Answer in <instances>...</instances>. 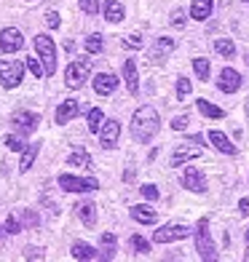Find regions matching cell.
<instances>
[{
    "label": "cell",
    "instance_id": "cell-1",
    "mask_svg": "<svg viewBox=\"0 0 249 262\" xmlns=\"http://www.w3.org/2000/svg\"><path fill=\"white\" fill-rule=\"evenodd\" d=\"M158 128H161V118L156 113V107H150V104L137 107V113L132 118V137L145 145V142H150L158 134Z\"/></svg>",
    "mask_w": 249,
    "mask_h": 262
},
{
    "label": "cell",
    "instance_id": "cell-2",
    "mask_svg": "<svg viewBox=\"0 0 249 262\" xmlns=\"http://www.w3.org/2000/svg\"><path fill=\"white\" fill-rule=\"evenodd\" d=\"M35 51H38L40 62H43L46 75H54L56 73V46H54V38H49L46 32L35 35Z\"/></svg>",
    "mask_w": 249,
    "mask_h": 262
},
{
    "label": "cell",
    "instance_id": "cell-3",
    "mask_svg": "<svg viewBox=\"0 0 249 262\" xmlns=\"http://www.w3.org/2000/svg\"><path fill=\"white\" fill-rule=\"evenodd\" d=\"M89 75H91V59L89 56H78L75 62H70L67 73H65V83L70 89H80L83 83L89 80Z\"/></svg>",
    "mask_w": 249,
    "mask_h": 262
},
{
    "label": "cell",
    "instance_id": "cell-4",
    "mask_svg": "<svg viewBox=\"0 0 249 262\" xmlns=\"http://www.w3.org/2000/svg\"><path fill=\"white\" fill-rule=\"evenodd\" d=\"M22 78H25V64L16 62V59H3L0 62V83L6 89H16Z\"/></svg>",
    "mask_w": 249,
    "mask_h": 262
},
{
    "label": "cell",
    "instance_id": "cell-5",
    "mask_svg": "<svg viewBox=\"0 0 249 262\" xmlns=\"http://www.w3.org/2000/svg\"><path fill=\"white\" fill-rule=\"evenodd\" d=\"M59 187L67 190V193H91V190H97L99 182L94 180V177H73V174H59Z\"/></svg>",
    "mask_w": 249,
    "mask_h": 262
},
{
    "label": "cell",
    "instance_id": "cell-6",
    "mask_svg": "<svg viewBox=\"0 0 249 262\" xmlns=\"http://www.w3.org/2000/svg\"><path fill=\"white\" fill-rule=\"evenodd\" d=\"M196 252L201 259H215V241H212V235H209V222L206 220H201L198 222V228H196Z\"/></svg>",
    "mask_w": 249,
    "mask_h": 262
},
{
    "label": "cell",
    "instance_id": "cell-7",
    "mask_svg": "<svg viewBox=\"0 0 249 262\" xmlns=\"http://www.w3.org/2000/svg\"><path fill=\"white\" fill-rule=\"evenodd\" d=\"M191 235V228L182 222H172V225H163L161 230H156V235H153V241L156 244H172V241H182V238Z\"/></svg>",
    "mask_w": 249,
    "mask_h": 262
},
{
    "label": "cell",
    "instance_id": "cell-8",
    "mask_svg": "<svg viewBox=\"0 0 249 262\" xmlns=\"http://www.w3.org/2000/svg\"><path fill=\"white\" fill-rule=\"evenodd\" d=\"M11 123H14V128H16V134H22V137H30L35 128H38V123H40V118L35 115V113H27V110H19V113H14L11 115Z\"/></svg>",
    "mask_w": 249,
    "mask_h": 262
},
{
    "label": "cell",
    "instance_id": "cell-9",
    "mask_svg": "<svg viewBox=\"0 0 249 262\" xmlns=\"http://www.w3.org/2000/svg\"><path fill=\"white\" fill-rule=\"evenodd\" d=\"M182 187H188L191 193H204L206 190V177H204V171L198 169V166H188V169L182 171Z\"/></svg>",
    "mask_w": 249,
    "mask_h": 262
},
{
    "label": "cell",
    "instance_id": "cell-10",
    "mask_svg": "<svg viewBox=\"0 0 249 262\" xmlns=\"http://www.w3.org/2000/svg\"><path fill=\"white\" fill-rule=\"evenodd\" d=\"M118 137H121V123L115 121V118H110V121H105L102 128H99V145L105 150H110L118 145Z\"/></svg>",
    "mask_w": 249,
    "mask_h": 262
},
{
    "label": "cell",
    "instance_id": "cell-11",
    "mask_svg": "<svg viewBox=\"0 0 249 262\" xmlns=\"http://www.w3.org/2000/svg\"><path fill=\"white\" fill-rule=\"evenodd\" d=\"M22 46H25V38H22V32L16 27H6L3 32H0V49H3L6 54L19 51Z\"/></svg>",
    "mask_w": 249,
    "mask_h": 262
},
{
    "label": "cell",
    "instance_id": "cell-12",
    "mask_svg": "<svg viewBox=\"0 0 249 262\" xmlns=\"http://www.w3.org/2000/svg\"><path fill=\"white\" fill-rule=\"evenodd\" d=\"M217 86H220V91H225V94H233V91H239V89H241V75L236 73L233 67H225L222 73H220Z\"/></svg>",
    "mask_w": 249,
    "mask_h": 262
},
{
    "label": "cell",
    "instance_id": "cell-13",
    "mask_svg": "<svg viewBox=\"0 0 249 262\" xmlns=\"http://www.w3.org/2000/svg\"><path fill=\"white\" fill-rule=\"evenodd\" d=\"M78 113H80V102H78V99H65L62 104L56 107V115H54V118H56L59 126H65L67 121H73Z\"/></svg>",
    "mask_w": 249,
    "mask_h": 262
},
{
    "label": "cell",
    "instance_id": "cell-14",
    "mask_svg": "<svg viewBox=\"0 0 249 262\" xmlns=\"http://www.w3.org/2000/svg\"><path fill=\"white\" fill-rule=\"evenodd\" d=\"M115 89H118V78L113 73H99L94 78V91H97L99 97H110Z\"/></svg>",
    "mask_w": 249,
    "mask_h": 262
},
{
    "label": "cell",
    "instance_id": "cell-15",
    "mask_svg": "<svg viewBox=\"0 0 249 262\" xmlns=\"http://www.w3.org/2000/svg\"><path fill=\"white\" fill-rule=\"evenodd\" d=\"M123 80H126L129 94L139 91V75H137V62H134V59H126V62H123Z\"/></svg>",
    "mask_w": 249,
    "mask_h": 262
},
{
    "label": "cell",
    "instance_id": "cell-16",
    "mask_svg": "<svg viewBox=\"0 0 249 262\" xmlns=\"http://www.w3.org/2000/svg\"><path fill=\"white\" fill-rule=\"evenodd\" d=\"M209 142L222 152V156H236V145L222 134V131H209Z\"/></svg>",
    "mask_w": 249,
    "mask_h": 262
},
{
    "label": "cell",
    "instance_id": "cell-17",
    "mask_svg": "<svg viewBox=\"0 0 249 262\" xmlns=\"http://www.w3.org/2000/svg\"><path fill=\"white\" fill-rule=\"evenodd\" d=\"M201 147H191V145H180L174 150V156H172V166H182L185 161H193V158H198L201 156Z\"/></svg>",
    "mask_w": 249,
    "mask_h": 262
},
{
    "label": "cell",
    "instance_id": "cell-18",
    "mask_svg": "<svg viewBox=\"0 0 249 262\" xmlns=\"http://www.w3.org/2000/svg\"><path fill=\"white\" fill-rule=\"evenodd\" d=\"M75 211H78V217L83 220L86 228H94V225H97V206H94L91 201H80V204L75 206Z\"/></svg>",
    "mask_w": 249,
    "mask_h": 262
},
{
    "label": "cell",
    "instance_id": "cell-19",
    "mask_svg": "<svg viewBox=\"0 0 249 262\" xmlns=\"http://www.w3.org/2000/svg\"><path fill=\"white\" fill-rule=\"evenodd\" d=\"M212 11H215V3L212 0H193V6H191V16L196 21H206L212 16Z\"/></svg>",
    "mask_w": 249,
    "mask_h": 262
},
{
    "label": "cell",
    "instance_id": "cell-20",
    "mask_svg": "<svg viewBox=\"0 0 249 262\" xmlns=\"http://www.w3.org/2000/svg\"><path fill=\"white\" fill-rule=\"evenodd\" d=\"M132 220L142 222V225H156L158 222V214L153 211L150 206H132Z\"/></svg>",
    "mask_w": 249,
    "mask_h": 262
},
{
    "label": "cell",
    "instance_id": "cell-21",
    "mask_svg": "<svg viewBox=\"0 0 249 262\" xmlns=\"http://www.w3.org/2000/svg\"><path fill=\"white\" fill-rule=\"evenodd\" d=\"M38 152H40V142H35V145H30V147L22 150V161H19V171H22V174L30 171V166L35 163V158H38Z\"/></svg>",
    "mask_w": 249,
    "mask_h": 262
},
{
    "label": "cell",
    "instance_id": "cell-22",
    "mask_svg": "<svg viewBox=\"0 0 249 262\" xmlns=\"http://www.w3.org/2000/svg\"><path fill=\"white\" fill-rule=\"evenodd\" d=\"M174 51V40L172 38H158L156 40V49H153V62H161L166 54Z\"/></svg>",
    "mask_w": 249,
    "mask_h": 262
},
{
    "label": "cell",
    "instance_id": "cell-23",
    "mask_svg": "<svg viewBox=\"0 0 249 262\" xmlns=\"http://www.w3.org/2000/svg\"><path fill=\"white\" fill-rule=\"evenodd\" d=\"M123 6L121 3H115V0H110L108 6H105V19L110 21V25H118V21H123Z\"/></svg>",
    "mask_w": 249,
    "mask_h": 262
},
{
    "label": "cell",
    "instance_id": "cell-24",
    "mask_svg": "<svg viewBox=\"0 0 249 262\" xmlns=\"http://www.w3.org/2000/svg\"><path fill=\"white\" fill-rule=\"evenodd\" d=\"M73 257H75V259H97L99 252H94V246L83 244V241H75V244H73Z\"/></svg>",
    "mask_w": 249,
    "mask_h": 262
},
{
    "label": "cell",
    "instance_id": "cell-25",
    "mask_svg": "<svg viewBox=\"0 0 249 262\" xmlns=\"http://www.w3.org/2000/svg\"><path fill=\"white\" fill-rule=\"evenodd\" d=\"M196 107H198V113L204 115V118H215V121L225 115V110H220L217 104H212V102H206V99H198V102H196Z\"/></svg>",
    "mask_w": 249,
    "mask_h": 262
},
{
    "label": "cell",
    "instance_id": "cell-26",
    "mask_svg": "<svg viewBox=\"0 0 249 262\" xmlns=\"http://www.w3.org/2000/svg\"><path fill=\"white\" fill-rule=\"evenodd\" d=\"M102 123H105V113L99 110V107H94V110H89V131H91V134H99Z\"/></svg>",
    "mask_w": 249,
    "mask_h": 262
},
{
    "label": "cell",
    "instance_id": "cell-27",
    "mask_svg": "<svg viewBox=\"0 0 249 262\" xmlns=\"http://www.w3.org/2000/svg\"><path fill=\"white\" fill-rule=\"evenodd\" d=\"M215 49H217V54H222L225 59L236 56V46H233L231 38H217V40H215Z\"/></svg>",
    "mask_w": 249,
    "mask_h": 262
},
{
    "label": "cell",
    "instance_id": "cell-28",
    "mask_svg": "<svg viewBox=\"0 0 249 262\" xmlns=\"http://www.w3.org/2000/svg\"><path fill=\"white\" fill-rule=\"evenodd\" d=\"M67 163H70V166H83V169H91V158H89L86 150H75L73 156H70Z\"/></svg>",
    "mask_w": 249,
    "mask_h": 262
},
{
    "label": "cell",
    "instance_id": "cell-29",
    "mask_svg": "<svg viewBox=\"0 0 249 262\" xmlns=\"http://www.w3.org/2000/svg\"><path fill=\"white\" fill-rule=\"evenodd\" d=\"M102 49H105L102 35H89V38H86V51H89V54H99Z\"/></svg>",
    "mask_w": 249,
    "mask_h": 262
},
{
    "label": "cell",
    "instance_id": "cell-30",
    "mask_svg": "<svg viewBox=\"0 0 249 262\" xmlns=\"http://www.w3.org/2000/svg\"><path fill=\"white\" fill-rule=\"evenodd\" d=\"M193 70H196V75H198L201 80H206L209 73H212V67H209L206 59H193Z\"/></svg>",
    "mask_w": 249,
    "mask_h": 262
},
{
    "label": "cell",
    "instance_id": "cell-31",
    "mask_svg": "<svg viewBox=\"0 0 249 262\" xmlns=\"http://www.w3.org/2000/svg\"><path fill=\"white\" fill-rule=\"evenodd\" d=\"M191 91H193V86H191V80H188V78H180V80H177V99H185Z\"/></svg>",
    "mask_w": 249,
    "mask_h": 262
},
{
    "label": "cell",
    "instance_id": "cell-32",
    "mask_svg": "<svg viewBox=\"0 0 249 262\" xmlns=\"http://www.w3.org/2000/svg\"><path fill=\"white\" fill-rule=\"evenodd\" d=\"M6 145H8V150H14V152H22V150H25V142H22V134H19V137H14V134L6 137Z\"/></svg>",
    "mask_w": 249,
    "mask_h": 262
},
{
    "label": "cell",
    "instance_id": "cell-33",
    "mask_svg": "<svg viewBox=\"0 0 249 262\" xmlns=\"http://www.w3.org/2000/svg\"><path fill=\"white\" fill-rule=\"evenodd\" d=\"M132 246L137 249L139 254H148V252H150V244H148L142 235H132Z\"/></svg>",
    "mask_w": 249,
    "mask_h": 262
},
{
    "label": "cell",
    "instance_id": "cell-34",
    "mask_svg": "<svg viewBox=\"0 0 249 262\" xmlns=\"http://www.w3.org/2000/svg\"><path fill=\"white\" fill-rule=\"evenodd\" d=\"M80 8H83V14H99V0H80Z\"/></svg>",
    "mask_w": 249,
    "mask_h": 262
},
{
    "label": "cell",
    "instance_id": "cell-35",
    "mask_svg": "<svg viewBox=\"0 0 249 262\" xmlns=\"http://www.w3.org/2000/svg\"><path fill=\"white\" fill-rule=\"evenodd\" d=\"M99 241H102V246H105V249H108V254H110V252H115V235H113V233H102ZM110 257H113V254H110Z\"/></svg>",
    "mask_w": 249,
    "mask_h": 262
},
{
    "label": "cell",
    "instance_id": "cell-36",
    "mask_svg": "<svg viewBox=\"0 0 249 262\" xmlns=\"http://www.w3.org/2000/svg\"><path fill=\"white\" fill-rule=\"evenodd\" d=\"M27 67H30V73H32L35 78H40V75H46V70L40 67V62H38V59H27Z\"/></svg>",
    "mask_w": 249,
    "mask_h": 262
},
{
    "label": "cell",
    "instance_id": "cell-37",
    "mask_svg": "<svg viewBox=\"0 0 249 262\" xmlns=\"http://www.w3.org/2000/svg\"><path fill=\"white\" fill-rule=\"evenodd\" d=\"M25 259H43V249H38V246H27V249H25Z\"/></svg>",
    "mask_w": 249,
    "mask_h": 262
},
{
    "label": "cell",
    "instance_id": "cell-38",
    "mask_svg": "<svg viewBox=\"0 0 249 262\" xmlns=\"http://www.w3.org/2000/svg\"><path fill=\"white\" fill-rule=\"evenodd\" d=\"M142 195H145L148 201H156L158 198V187L156 185H142Z\"/></svg>",
    "mask_w": 249,
    "mask_h": 262
},
{
    "label": "cell",
    "instance_id": "cell-39",
    "mask_svg": "<svg viewBox=\"0 0 249 262\" xmlns=\"http://www.w3.org/2000/svg\"><path fill=\"white\" fill-rule=\"evenodd\" d=\"M46 25H49L51 30H56L59 25H62V19H59V14H56V11H49V14H46Z\"/></svg>",
    "mask_w": 249,
    "mask_h": 262
},
{
    "label": "cell",
    "instance_id": "cell-40",
    "mask_svg": "<svg viewBox=\"0 0 249 262\" xmlns=\"http://www.w3.org/2000/svg\"><path fill=\"white\" fill-rule=\"evenodd\" d=\"M123 46L126 49H142V38L139 35H129V38H123Z\"/></svg>",
    "mask_w": 249,
    "mask_h": 262
},
{
    "label": "cell",
    "instance_id": "cell-41",
    "mask_svg": "<svg viewBox=\"0 0 249 262\" xmlns=\"http://www.w3.org/2000/svg\"><path fill=\"white\" fill-rule=\"evenodd\" d=\"M6 233H11V235H16V233H22V228H19V222L8 214V220H6Z\"/></svg>",
    "mask_w": 249,
    "mask_h": 262
},
{
    "label": "cell",
    "instance_id": "cell-42",
    "mask_svg": "<svg viewBox=\"0 0 249 262\" xmlns=\"http://www.w3.org/2000/svg\"><path fill=\"white\" fill-rule=\"evenodd\" d=\"M188 123H191V121H188V115H177L174 121H172V128L174 131H182V128H188Z\"/></svg>",
    "mask_w": 249,
    "mask_h": 262
},
{
    "label": "cell",
    "instance_id": "cell-43",
    "mask_svg": "<svg viewBox=\"0 0 249 262\" xmlns=\"http://www.w3.org/2000/svg\"><path fill=\"white\" fill-rule=\"evenodd\" d=\"M172 25H174V27H182V25H185V14H182L180 8H177L174 14H172Z\"/></svg>",
    "mask_w": 249,
    "mask_h": 262
},
{
    "label": "cell",
    "instance_id": "cell-44",
    "mask_svg": "<svg viewBox=\"0 0 249 262\" xmlns=\"http://www.w3.org/2000/svg\"><path fill=\"white\" fill-rule=\"evenodd\" d=\"M25 222H27V225H38L40 220H38V214H35V211H30V209H25Z\"/></svg>",
    "mask_w": 249,
    "mask_h": 262
},
{
    "label": "cell",
    "instance_id": "cell-45",
    "mask_svg": "<svg viewBox=\"0 0 249 262\" xmlns=\"http://www.w3.org/2000/svg\"><path fill=\"white\" fill-rule=\"evenodd\" d=\"M241 214H249V198H241V204H239Z\"/></svg>",
    "mask_w": 249,
    "mask_h": 262
},
{
    "label": "cell",
    "instance_id": "cell-46",
    "mask_svg": "<svg viewBox=\"0 0 249 262\" xmlns=\"http://www.w3.org/2000/svg\"><path fill=\"white\" fill-rule=\"evenodd\" d=\"M123 180H126V182H132V180H134V169H129V171L123 174Z\"/></svg>",
    "mask_w": 249,
    "mask_h": 262
},
{
    "label": "cell",
    "instance_id": "cell-47",
    "mask_svg": "<svg viewBox=\"0 0 249 262\" xmlns=\"http://www.w3.org/2000/svg\"><path fill=\"white\" fill-rule=\"evenodd\" d=\"M244 238H246V244H249V230H246V235H244Z\"/></svg>",
    "mask_w": 249,
    "mask_h": 262
},
{
    "label": "cell",
    "instance_id": "cell-48",
    "mask_svg": "<svg viewBox=\"0 0 249 262\" xmlns=\"http://www.w3.org/2000/svg\"><path fill=\"white\" fill-rule=\"evenodd\" d=\"M3 233H6V230H0V235H3Z\"/></svg>",
    "mask_w": 249,
    "mask_h": 262
},
{
    "label": "cell",
    "instance_id": "cell-49",
    "mask_svg": "<svg viewBox=\"0 0 249 262\" xmlns=\"http://www.w3.org/2000/svg\"><path fill=\"white\" fill-rule=\"evenodd\" d=\"M246 3H249V0H246Z\"/></svg>",
    "mask_w": 249,
    "mask_h": 262
}]
</instances>
